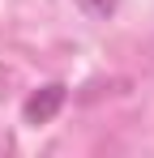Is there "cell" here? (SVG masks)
Returning a JSON list of instances; mask_svg holds the SVG:
<instances>
[{"instance_id": "obj_1", "label": "cell", "mask_w": 154, "mask_h": 158, "mask_svg": "<svg viewBox=\"0 0 154 158\" xmlns=\"http://www.w3.org/2000/svg\"><path fill=\"white\" fill-rule=\"evenodd\" d=\"M69 103V85L64 81H47V85H39L30 98L22 103V120L30 128H39V124H51L56 115H60V107Z\"/></svg>"}, {"instance_id": "obj_2", "label": "cell", "mask_w": 154, "mask_h": 158, "mask_svg": "<svg viewBox=\"0 0 154 158\" xmlns=\"http://www.w3.org/2000/svg\"><path fill=\"white\" fill-rule=\"evenodd\" d=\"M73 4L90 22H107V17H116V9H120V0H73Z\"/></svg>"}]
</instances>
